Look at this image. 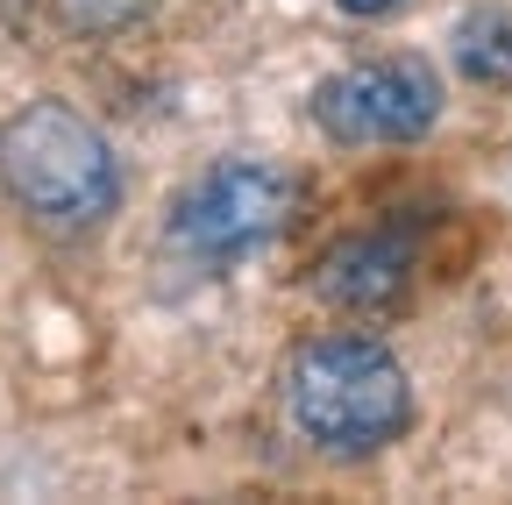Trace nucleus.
I'll return each mask as SVG.
<instances>
[{"label": "nucleus", "instance_id": "obj_1", "mask_svg": "<svg viewBox=\"0 0 512 505\" xmlns=\"http://www.w3.org/2000/svg\"><path fill=\"white\" fill-rule=\"evenodd\" d=\"M285 406L320 456H377L413 427V385L370 335H313L285 363Z\"/></svg>", "mask_w": 512, "mask_h": 505}, {"label": "nucleus", "instance_id": "obj_2", "mask_svg": "<svg viewBox=\"0 0 512 505\" xmlns=\"http://www.w3.org/2000/svg\"><path fill=\"white\" fill-rule=\"evenodd\" d=\"M0 185L50 235H86L121 207V164L107 136L64 100H29L0 129Z\"/></svg>", "mask_w": 512, "mask_h": 505}, {"label": "nucleus", "instance_id": "obj_3", "mask_svg": "<svg viewBox=\"0 0 512 505\" xmlns=\"http://www.w3.org/2000/svg\"><path fill=\"white\" fill-rule=\"evenodd\" d=\"M292 214V178L278 164H256V157H228L214 171H200L178 193L171 207V242L200 264H228L264 249Z\"/></svg>", "mask_w": 512, "mask_h": 505}, {"label": "nucleus", "instance_id": "obj_4", "mask_svg": "<svg viewBox=\"0 0 512 505\" xmlns=\"http://www.w3.org/2000/svg\"><path fill=\"white\" fill-rule=\"evenodd\" d=\"M441 114V79L420 57H370L335 79H320L313 93V121L335 143H413L434 129Z\"/></svg>", "mask_w": 512, "mask_h": 505}, {"label": "nucleus", "instance_id": "obj_5", "mask_svg": "<svg viewBox=\"0 0 512 505\" xmlns=\"http://www.w3.org/2000/svg\"><path fill=\"white\" fill-rule=\"evenodd\" d=\"M406 278H413V242H406L399 228L349 235V242H335L328 257H320V271H313L320 299L356 306V313H370V306H392V299L406 292Z\"/></svg>", "mask_w": 512, "mask_h": 505}, {"label": "nucleus", "instance_id": "obj_6", "mask_svg": "<svg viewBox=\"0 0 512 505\" xmlns=\"http://www.w3.org/2000/svg\"><path fill=\"white\" fill-rule=\"evenodd\" d=\"M448 57H456V72H463L470 86L505 93V86H512V22H505L498 8H470V15L456 22Z\"/></svg>", "mask_w": 512, "mask_h": 505}, {"label": "nucleus", "instance_id": "obj_7", "mask_svg": "<svg viewBox=\"0 0 512 505\" xmlns=\"http://www.w3.org/2000/svg\"><path fill=\"white\" fill-rule=\"evenodd\" d=\"M64 8H72L86 29H114V22H136L150 0H64Z\"/></svg>", "mask_w": 512, "mask_h": 505}, {"label": "nucleus", "instance_id": "obj_8", "mask_svg": "<svg viewBox=\"0 0 512 505\" xmlns=\"http://www.w3.org/2000/svg\"><path fill=\"white\" fill-rule=\"evenodd\" d=\"M335 8H349V15H392L399 0H335Z\"/></svg>", "mask_w": 512, "mask_h": 505}]
</instances>
